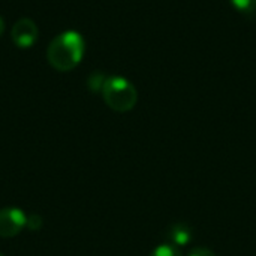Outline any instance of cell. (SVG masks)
<instances>
[{"instance_id":"11","label":"cell","mask_w":256,"mask_h":256,"mask_svg":"<svg viewBox=\"0 0 256 256\" xmlns=\"http://www.w3.org/2000/svg\"><path fill=\"white\" fill-rule=\"evenodd\" d=\"M3 32H4V21H3V18L0 16V36L3 34Z\"/></svg>"},{"instance_id":"4","label":"cell","mask_w":256,"mask_h":256,"mask_svg":"<svg viewBox=\"0 0 256 256\" xmlns=\"http://www.w3.org/2000/svg\"><path fill=\"white\" fill-rule=\"evenodd\" d=\"M10 36L18 48H30L38 39V27L30 18H21L14 24Z\"/></svg>"},{"instance_id":"9","label":"cell","mask_w":256,"mask_h":256,"mask_svg":"<svg viewBox=\"0 0 256 256\" xmlns=\"http://www.w3.org/2000/svg\"><path fill=\"white\" fill-rule=\"evenodd\" d=\"M40 226H42V219H40V216H38V214H32V216H28V218H27L26 228H28L30 231H38Z\"/></svg>"},{"instance_id":"8","label":"cell","mask_w":256,"mask_h":256,"mask_svg":"<svg viewBox=\"0 0 256 256\" xmlns=\"http://www.w3.org/2000/svg\"><path fill=\"white\" fill-rule=\"evenodd\" d=\"M105 81H106V78L104 76V74L94 72V74H92L90 78H88V88H90L92 92H102V87H104Z\"/></svg>"},{"instance_id":"12","label":"cell","mask_w":256,"mask_h":256,"mask_svg":"<svg viewBox=\"0 0 256 256\" xmlns=\"http://www.w3.org/2000/svg\"><path fill=\"white\" fill-rule=\"evenodd\" d=\"M0 256H4V255H2V254H0Z\"/></svg>"},{"instance_id":"1","label":"cell","mask_w":256,"mask_h":256,"mask_svg":"<svg viewBox=\"0 0 256 256\" xmlns=\"http://www.w3.org/2000/svg\"><path fill=\"white\" fill-rule=\"evenodd\" d=\"M84 56V39L78 32L69 30L52 39L48 46L46 58L50 64L60 70H72L81 62Z\"/></svg>"},{"instance_id":"2","label":"cell","mask_w":256,"mask_h":256,"mask_svg":"<svg viewBox=\"0 0 256 256\" xmlns=\"http://www.w3.org/2000/svg\"><path fill=\"white\" fill-rule=\"evenodd\" d=\"M102 96L105 104L117 112L130 111L138 100L136 88L130 81L123 76H110L106 78L102 87Z\"/></svg>"},{"instance_id":"3","label":"cell","mask_w":256,"mask_h":256,"mask_svg":"<svg viewBox=\"0 0 256 256\" xmlns=\"http://www.w3.org/2000/svg\"><path fill=\"white\" fill-rule=\"evenodd\" d=\"M27 216L16 207H6L0 210V237L10 238L26 228Z\"/></svg>"},{"instance_id":"7","label":"cell","mask_w":256,"mask_h":256,"mask_svg":"<svg viewBox=\"0 0 256 256\" xmlns=\"http://www.w3.org/2000/svg\"><path fill=\"white\" fill-rule=\"evenodd\" d=\"M230 3L242 14H250L256 9V0H230Z\"/></svg>"},{"instance_id":"10","label":"cell","mask_w":256,"mask_h":256,"mask_svg":"<svg viewBox=\"0 0 256 256\" xmlns=\"http://www.w3.org/2000/svg\"><path fill=\"white\" fill-rule=\"evenodd\" d=\"M188 256H216V254L213 250L207 249V248H196Z\"/></svg>"},{"instance_id":"5","label":"cell","mask_w":256,"mask_h":256,"mask_svg":"<svg viewBox=\"0 0 256 256\" xmlns=\"http://www.w3.org/2000/svg\"><path fill=\"white\" fill-rule=\"evenodd\" d=\"M166 238H168V243H171V244H174L177 248H182V246H186V244H189L192 242L194 231L188 224L177 222V224H174V225H171L168 228Z\"/></svg>"},{"instance_id":"6","label":"cell","mask_w":256,"mask_h":256,"mask_svg":"<svg viewBox=\"0 0 256 256\" xmlns=\"http://www.w3.org/2000/svg\"><path fill=\"white\" fill-rule=\"evenodd\" d=\"M150 256H183L182 255V252H180V249L177 248V246H174V244H171V243H165V244H160V246H158Z\"/></svg>"}]
</instances>
